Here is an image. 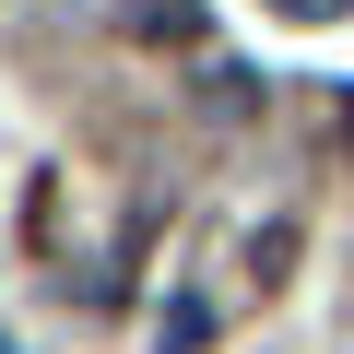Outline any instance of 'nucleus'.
Wrapping results in <instances>:
<instances>
[{
  "instance_id": "nucleus-1",
  "label": "nucleus",
  "mask_w": 354,
  "mask_h": 354,
  "mask_svg": "<svg viewBox=\"0 0 354 354\" xmlns=\"http://www.w3.org/2000/svg\"><path fill=\"white\" fill-rule=\"evenodd\" d=\"M118 24H130L142 48H189V36H201V0H118Z\"/></svg>"
}]
</instances>
